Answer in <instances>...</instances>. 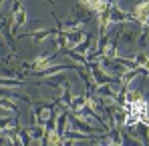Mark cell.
Listing matches in <instances>:
<instances>
[{"mask_svg": "<svg viewBox=\"0 0 149 146\" xmlns=\"http://www.w3.org/2000/svg\"><path fill=\"white\" fill-rule=\"evenodd\" d=\"M133 60H135V66H137V68L149 70V54H147V52H139V54H135Z\"/></svg>", "mask_w": 149, "mask_h": 146, "instance_id": "16", "label": "cell"}, {"mask_svg": "<svg viewBox=\"0 0 149 146\" xmlns=\"http://www.w3.org/2000/svg\"><path fill=\"white\" fill-rule=\"evenodd\" d=\"M12 14H0V34L4 36V42L10 46V50L16 54V36L12 34Z\"/></svg>", "mask_w": 149, "mask_h": 146, "instance_id": "3", "label": "cell"}, {"mask_svg": "<svg viewBox=\"0 0 149 146\" xmlns=\"http://www.w3.org/2000/svg\"><path fill=\"white\" fill-rule=\"evenodd\" d=\"M61 34L67 38V44H69V48H74L77 44H81L83 40H85V36L89 34L85 28H77V30H61Z\"/></svg>", "mask_w": 149, "mask_h": 146, "instance_id": "9", "label": "cell"}, {"mask_svg": "<svg viewBox=\"0 0 149 146\" xmlns=\"http://www.w3.org/2000/svg\"><path fill=\"white\" fill-rule=\"evenodd\" d=\"M91 38H93V36H91V34H87V36H85V40H83L81 44H77L73 50H77L79 54H85V56H87V54H89V48H91Z\"/></svg>", "mask_w": 149, "mask_h": 146, "instance_id": "17", "label": "cell"}, {"mask_svg": "<svg viewBox=\"0 0 149 146\" xmlns=\"http://www.w3.org/2000/svg\"><path fill=\"white\" fill-rule=\"evenodd\" d=\"M115 34L119 38V42L123 44H133L135 40H139V32H141V26L135 24V22H123V24H115Z\"/></svg>", "mask_w": 149, "mask_h": 146, "instance_id": "1", "label": "cell"}, {"mask_svg": "<svg viewBox=\"0 0 149 146\" xmlns=\"http://www.w3.org/2000/svg\"><path fill=\"white\" fill-rule=\"evenodd\" d=\"M45 82H47V86H50V88H63V86L69 82V78L58 72V74H52V76H47Z\"/></svg>", "mask_w": 149, "mask_h": 146, "instance_id": "12", "label": "cell"}, {"mask_svg": "<svg viewBox=\"0 0 149 146\" xmlns=\"http://www.w3.org/2000/svg\"><path fill=\"white\" fill-rule=\"evenodd\" d=\"M103 2H105V0H79V4H83L85 8H89V10H93V12L99 10Z\"/></svg>", "mask_w": 149, "mask_h": 146, "instance_id": "19", "label": "cell"}, {"mask_svg": "<svg viewBox=\"0 0 149 146\" xmlns=\"http://www.w3.org/2000/svg\"><path fill=\"white\" fill-rule=\"evenodd\" d=\"M56 54H63L61 50H52V52H45V54H38L34 60H30V72H34V70H40V68H45V66H49L50 60L56 56Z\"/></svg>", "mask_w": 149, "mask_h": 146, "instance_id": "8", "label": "cell"}, {"mask_svg": "<svg viewBox=\"0 0 149 146\" xmlns=\"http://www.w3.org/2000/svg\"><path fill=\"white\" fill-rule=\"evenodd\" d=\"M47 2H49V4H54V0H47Z\"/></svg>", "mask_w": 149, "mask_h": 146, "instance_id": "20", "label": "cell"}, {"mask_svg": "<svg viewBox=\"0 0 149 146\" xmlns=\"http://www.w3.org/2000/svg\"><path fill=\"white\" fill-rule=\"evenodd\" d=\"M131 18L141 28H149V0H141L139 4H135V8L131 12Z\"/></svg>", "mask_w": 149, "mask_h": 146, "instance_id": "4", "label": "cell"}, {"mask_svg": "<svg viewBox=\"0 0 149 146\" xmlns=\"http://www.w3.org/2000/svg\"><path fill=\"white\" fill-rule=\"evenodd\" d=\"M71 16L77 18L79 22H83V24H85V22H89V20L95 16V12H93V10H89V8H85L83 4H79V2H77V4H74V8L71 10Z\"/></svg>", "mask_w": 149, "mask_h": 146, "instance_id": "10", "label": "cell"}, {"mask_svg": "<svg viewBox=\"0 0 149 146\" xmlns=\"http://www.w3.org/2000/svg\"><path fill=\"white\" fill-rule=\"evenodd\" d=\"M123 22H133L131 12H123L117 4L111 6V24H123Z\"/></svg>", "mask_w": 149, "mask_h": 146, "instance_id": "11", "label": "cell"}, {"mask_svg": "<svg viewBox=\"0 0 149 146\" xmlns=\"http://www.w3.org/2000/svg\"><path fill=\"white\" fill-rule=\"evenodd\" d=\"M2 2H4V0H0V4H2Z\"/></svg>", "mask_w": 149, "mask_h": 146, "instance_id": "21", "label": "cell"}, {"mask_svg": "<svg viewBox=\"0 0 149 146\" xmlns=\"http://www.w3.org/2000/svg\"><path fill=\"white\" fill-rule=\"evenodd\" d=\"M85 106H87V94H81V96H73L71 104H69V110L71 112H81Z\"/></svg>", "mask_w": 149, "mask_h": 146, "instance_id": "14", "label": "cell"}, {"mask_svg": "<svg viewBox=\"0 0 149 146\" xmlns=\"http://www.w3.org/2000/svg\"><path fill=\"white\" fill-rule=\"evenodd\" d=\"M20 124H18V114L14 116V118H10V116H0V132H4V130H10V128H18Z\"/></svg>", "mask_w": 149, "mask_h": 146, "instance_id": "15", "label": "cell"}, {"mask_svg": "<svg viewBox=\"0 0 149 146\" xmlns=\"http://www.w3.org/2000/svg\"><path fill=\"white\" fill-rule=\"evenodd\" d=\"M10 14H12V34L16 36L18 28H22L26 24V10H24V6H22V0H16L14 2Z\"/></svg>", "mask_w": 149, "mask_h": 146, "instance_id": "5", "label": "cell"}, {"mask_svg": "<svg viewBox=\"0 0 149 146\" xmlns=\"http://www.w3.org/2000/svg\"><path fill=\"white\" fill-rule=\"evenodd\" d=\"M58 34V28H38V30H30V32H26V34H22L20 38H32V42L36 44V46H40L47 38H54Z\"/></svg>", "mask_w": 149, "mask_h": 146, "instance_id": "6", "label": "cell"}, {"mask_svg": "<svg viewBox=\"0 0 149 146\" xmlns=\"http://www.w3.org/2000/svg\"><path fill=\"white\" fill-rule=\"evenodd\" d=\"M65 70H74V64H52V66H45L40 70H34L30 72V76H36V78H47V76H52V74H58V72H65Z\"/></svg>", "mask_w": 149, "mask_h": 146, "instance_id": "7", "label": "cell"}, {"mask_svg": "<svg viewBox=\"0 0 149 146\" xmlns=\"http://www.w3.org/2000/svg\"><path fill=\"white\" fill-rule=\"evenodd\" d=\"M69 126L73 130L79 132H85V134H93V136H101L105 130L103 128H93L89 122H85V116L79 114V112H69Z\"/></svg>", "mask_w": 149, "mask_h": 146, "instance_id": "2", "label": "cell"}, {"mask_svg": "<svg viewBox=\"0 0 149 146\" xmlns=\"http://www.w3.org/2000/svg\"><path fill=\"white\" fill-rule=\"evenodd\" d=\"M0 108H4V110H10V112H14V114H18V108H16V104H14V102H10V98H8V96H2V98H0Z\"/></svg>", "mask_w": 149, "mask_h": 146, "instance_id": "18", "label": "cell"}, {"mask_svg": "<svg viewBox=\"0 0 149 146\" xmlns=\"http://www.w3.org/2000/svg\"><path fill=\"white\" fill-rule=\"evenodd\" d=\"M26 84V80L22 78H8V76H0V86L4 88H22Z\"/></svg>", "mask_w": 149, "mask_h": 146, "instance_id": "13", "label": "cell"}]
</instances>
